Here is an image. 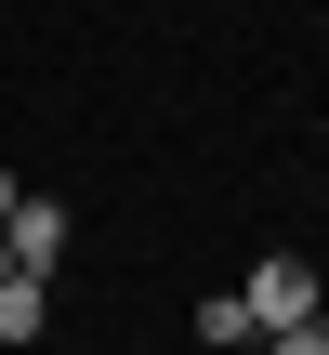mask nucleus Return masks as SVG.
<instances>
[{
    "label": "nucleus",
    "instance_id": "obj_1",
    "mask_svg": "<svg viewBox=\"0 0 329 355\" xmlns=\"http://www.w3.org/2000/svg\"><path fill=\"white\" fill-rule=\"evenodd\" d=\"M0 263L53 290V263H66V211H53V198H13V211H0Z\"/></svg>",
    "mask_w": 329,
    "mask_h": 355
},
{
    "label": "nucleus",
    "instance_id": "obj_2",
    "mask_svg": "<svg viewBox=\"0 0 329 355\" xmlns=\"http://www.w3.org/2000/svg\"><path fill=\"white\" fill-rule=\"evenodd\" d=\"M237 303H251L264 329H303V316H317V263H303V250H277V263H251V290H237Z\"/></svg>",
    "mask_w": 329,
    "mask_h": 355
},
{
    "label": "nucleus",
    "instance_id": "obj_3",
    "mask_svg": "<svg viewBox=\"0 0 329 355\" xmlns=\"http://www.w3.org/2000/svg\"><path fill=\"white\" fill-rule=\"evenodd\" d=\"M53 329V290L40 277H0V343H40Z\"/></svg>",
    "mask_w": 329,
    "mask_h": 355
},
{
    "label": "nucleus",
    "instance_id": "obj_4",
    "mask_svg": "<svg viewBox=\"0 0 329 355\" xmlns=\"http://www.w3.org/2000/svg\"><path fill=\"white\" fill-rule=\"evenodd\" d=\"M198 343H211V355H224V343H264V316H251L237 290H211V303H198Z\"/></svg>",
    "mask_w": 329,
    "mask_h": 355
},
{
    "label": "nucleus",
    "instance_id": "obj_5",
    "mask_svg": "<svg viewBox=\"0 0 329 355\" xmlns=\"http://www.w3.org/2000/svg\"><path fill=\"white\" fill-rule=\"evenodd\" d=\"M264 355H329V316H303V329H264Z\"/></svg>",
    "mask_w": 329,
    "mask_h": 355
},
{
    "label": "nucleus",
    "instance_id": "obj_6",
    "mask_svg": "<svg viewBox=\"0 0 329 355\" xmlns=\"http://www.w3.org/2000/svg\"><path fill=\"white\" fill-rule=\"evenodd\" d=\"M0 211H13V171H0Z\"/></svg>",
    "mask_w": 329,
    "mask_h": 355
},
{
    "label": "nucleus",
    "instance_id": "obj_7",
    "mask_svg": "<svg viewBox=\"0 0 329 355\" xmlns=\"http://www.w3.org/2000/svg\"><path fill=\"white\" fill-rule=\"evenodd\" d=\"M0 277H13V263H0Z\"/></svg>",
    "mask_w": 329,
    "mask_h": 355
}]
</instances>
